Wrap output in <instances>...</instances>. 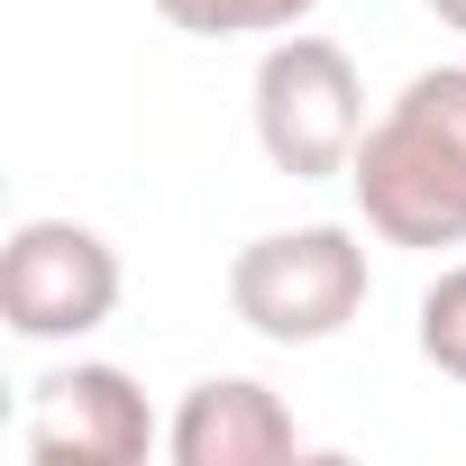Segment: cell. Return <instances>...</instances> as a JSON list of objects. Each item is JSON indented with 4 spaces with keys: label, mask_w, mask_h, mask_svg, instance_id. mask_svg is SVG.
Instances as JSON below:
<instances>
[{
    "label": "cell",
    "mask_w": 466,
    "mask_h": 466,
    "mask_svg": "<svg viewBox=\"0 0 466 466\" xmlns=\"http://www.w3.org/2000/svg\"><path fill=\"white\" fill-rule=\"evenodd\" d=\"M348 192L384 248H466V65L411 74L366 119Z\"/></svg>",
    "instance_id": "6da1fadb"
},
{
    "label": "cell",
    "mask_w": 466,
    "mask_h": 466,
    "mask_svg": "<svg viewBox=\"0 0 466 466\" xmlns=\"http://www.w3.org/2000/svg\"><path fill=\"white\" fill-rule=\"evenodd\" d=\"M366 238L339 219H311V228H266L228 257V311H238L266 348H320L339 339L357 311H366Z\"/></svg>",
    "instance_id": "7a4b0ae2"
},
{
    "label": "cell",
    "mask_w": 466,
    "mask_h": 466,
    "mask_svg": "<svg viewBox=\"0 0 466 466\" xmlns=\"http://www.w3.org/2000/svg\"><path fill=\"white\" fill-rule=\"evenodd\" d=\"M357 137H366V74L339 37H311V28H284L257 65V147L275 174L293 183H329L357 165Z\"/></svg>",
    "instance_id": "3957f363"
},
{
    "label": "cell",
    "mask_w": 466,
    "mask_h": 466,
    "mask_svg": "<svg viewBox=\"0 0 466 466\" xmlns=\"http://www.w3.org/2000/svg\"><path fill=\"white\" fill-rule=\"evenodd\" d=\"M128 275H119V248L83 219H19L10 248H0V320L28 348H56V339H92L110 311H119Z\"/></svg>",
    "instance_id": "277c9868"
},
{
    "label": "cell",
    "mask_w": 466,
    "mask_h": 466,
    "mask_svg": "<svg viewBox=\"0 0 466 466\" xmlns=\"http://www.w3.org/2000/svg\"><path fill=\"white\" fill-rule=\"evenodd\" d=\"M156 439L165 430H156L137 375H119V366H65V375H46L37 411L19 430L28 466H137Z\"/></svg>",
    "instance_id": "5b68a950"
},
{
    "label": "cell",
    "mask_w": 466,
    "mask_h": 466,
    "mask_svg": "<svg viewBox=\"0 0 466 466\" xmlns=\"http://www.w3.org/2000/svg\"><path fill=\"white\" fill-rule=\"evenodd\" d=\"M165 457L174 466H284V457H302V430H293L275 384L201 375L174 402V420H165Z\"/></svg>",
    "instance_id": "8992f818"
},
{
    "label": "cell",
    "mask_w": 466,
    "mask_h": 466,
    "mask_svg": "<svg viewBox=\"0 0 466 466\" xmlns=\"http://www.w3.org/2000/svg\"><path fill=\"white\" fill-rule=\"evenodd\" d=\"M320 10V0H156V19L183 37H284Z\"/></svg>",
    "instance_id": "52a82bcc"
},
{
    "label": "cell",
    "mask_w": 466,
    "mask_h": 466,
    "mask_svg": "<svg viewBox=\"0 0 466 466\" xmlns=\"http://www.w3.org/2000/svg\"><path fill=\"white\" fill-rule=\"evenodd\" d=\"M420 357H430L448 384H466V266H448V275L420 293Z\"/></svg>",
    "instance_id": "ba28073f"
},
{
    "label": "cell",
    "mask_w": 466,
    "mask_h": 466,
    "mask_svg": "<svg viewBox=\"0 0 466 466\" xmlns=\"http://www.w3.org/2000/svg\"><path fill=\"white\" fill-rule=\"evenodd\" d=\"M430 10H439V19H448V28L466 37V0H430Z\"/></svg>",
    "instance_id": "9c48e42d"
}]
</instances>
